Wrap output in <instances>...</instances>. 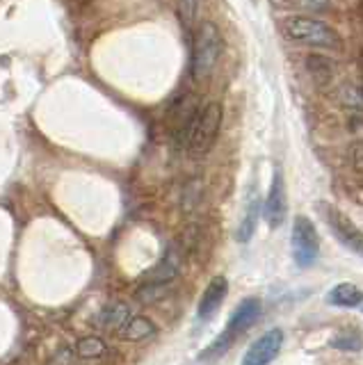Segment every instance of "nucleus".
<instances>
[{
	"label": "nucleus",
	"mask_w": 363,
	"mask_h": 365,
	"mask_svg": "<svg viewBox=\"0 0 363 365\" xmlns=\"http://www.w3.org/2000/svg\"><path fill=\"white\" fill-rule=\"evenodd\" d=\"M327 302L338 308H354L363 304V290H359L354 283H338L327 294Z\"/></svg>",
	"instance_id": "12"
},
{
	"label": "nucleus",
	"mask_w": 363,
	"mask_h": 365,
	"mask_svg": "<svg viewBox=\"0 0 363 365\" xmlns=\"http://www.w3.org/2000/svg\"><path fill=\"white\" fill-rule=\"evenodd\" d=\"M76 354L81 359H98L106 354V342L96 338V336H87V338H81L76 345Z\"/></svg>",
	"instance_id": "16"
},
{
	"label": "nucleus",
	"mask_w": 363,
	"mask_h": 365,
	"mask_svg": "<svg viewBox=\"0 0 363 365\" xmlns=\"http://www.w3.org/2000/svg\"><path fill=\"white\" fill-rule=\"evenodd\" d=\"M340 94H343V101L347 103L349 108H363V94H361V89H359V87H354V85H345Z\"/></svg>",
	"instance_id": "20"
},
{
	"label": "nucleus",
	"mask_w": 363,
	"mask_h": 365,
	"mask_svg": "<svg viewBox=\"0 0 363 365\" xmlns=\"http://www.w3.org/2000/svg\"><path fill=\"white\" fill-rule=\"evenodd\" d=\"M334 349H340V351H352L357 354L363 349V340L359 334H343V336H336L332 342H329Z\"/></svg>",
	"instance_id": "18"
},
{
	"label": "nucleus",
	"mask_w": 363,
	"mask_h": 365,
	"mask_svg": "<svg viewBox=\"0 0 363 365\" xmlns=\"http://www.w3.org/2000/svg\"><path fill=\"white\" fill-rule=\"evenodd\" d=\"M169 290V283H144L142 288L135 292V299L142 304H155L160 302Z\"/></svg>",
	"instance_id": "17"
},
{
	"label": "nucleus",
	"mask_w": 363,
	"mask_h": 365,
	"mask_svg": "<svg viewBox=\"0 0 363 365\" xmlns=\"http://www.w3.org/2000/svg\"><path fill=\"white\" fill-rule=\"evenodd\" d=\"M224 119V108L222 103L213 101L206 108L197 112L195 121H192V130H190V140H188V151L195 158H203L206 155L215 140H218L220 125Z\"/></svg>",
	"instance_id": "4"
},
{
	"label": "nucleus",
	"mask_w": 363,
	"mask_h": 365,
	"mask_svg": "<svg viewBox=\"0 0 363 365\" xmlns=\"http://www.w3.org/2000/svg\"><path fill=\"white\" fill-rule=\"evenodd\" d=\"M71 349H60L58 354H55V359H53V365H69L71 363Z\"/></svg>",
	"instance_id": "22"
},
{
	"label": "nucleus",
	"mask_w": 363,
	"mask_h": 365,
	"mask_svg": "<svg viewBox=\"0 0 363 365\" xmlns=\"http://www.w3.org/2000/svg\"><path fill=\"white\" fill-rule=\"evenodd\" d=\"M290 245H292L295 265L302 269L315 265L317 256H320V237H317V231L309 217H304V215L295 217Z\"/></svg>",
	"instance_id": "5"
},
{
	"label": "nucleus",
	"mask_w": 363,
	"mask_h": 365,
	"mask_svg": "<svg viewBox=\"0 0 363 365\" xmlns=\"http://www.w3.org/2000/svg\"><path fill=\"white\" fill-rule=\"evenodd\" d=\"M281 347H283V331L275 327L249 345L240 365H270L279 356Z\"/></svg>",
	"instance_id": "7"
},
{
	"label": "nucleus",
	"mask_w": 363,
	"mask_h": 365,
	"mask_svg": "<svg viewBox=\"0 0 363 365\" xmlns=\"http://www.w3.org/2000/svg\"><path fill=\"white\" fill-rule=\"evenodd\" d=\"M155 334V324L151 322L149 317H144V315H133L126 327H123L119 331V338L121 340H128V342H138V340H144V338H149Z\"/></svg>",
	"instance_id": "13"
},
{
	"label": "nucleus",
	"mask_w": 363,
	"mask_h": 365,
	"mask_svg": "<svg viewBox=\"0 0 363 365\" xmlns=\"http://www.w3.org/2000/svg\"><path fill=\"white\" fill-rule=\"evenodd\" d=\"M131 306L123 302H110L101 308V313L96 315V327L108 331V334H119L131 319Z\"/></svg>",
	"instance_id": "10"
},
{
	"label": "nucleus",
	"mask_w": 363,
	"mask_h": 365,
	"mask_svg": "<svg viewBox=\"0 0 363 365\" xmlns=\"http://www.w3.org/2000/svg\"><path fill=\"white\" fill-rule=\"evenodd\" d=\"M352 160H354V167L363 171V144H357L352 148Z\"/></svg>",
	"instance_id": "23"
},
{
	"label": "nucleus",
	"mask_w": 363,
	"mask_h": 365,
	"mask_svg": "<svg viewBox=\"0 0 363 365\" xmlns=\"http://www.w3.org/2000/svg\"><path fill=\"white\" fill-rule=\"evenodd\" d=\"M260 311H263V306H260L258 297H247V299H242L240 306H237L233 311V315L229 317V324H226V329L218 338H215V342L210 347H206L199 354V359L201 361H213L215 356H222L224 351H229L233 342L240 338L245 331H249L256 324V319L260 317Z\"/></svg>",
	"instance_id": "1"
},
{
	"label": "nucleus",
	"mask_w": 363,
	"mask_h": 365,
	"mask_svg": "<svg viewBox=\"0 0 363 365\" xmlns=\"http://www.w3.org/2000/svg\"><path fill=\"white\" fill-rule=\"evenodd\" d=\"M320 210H322L327 226L332 228V233L336 235L338 242L343 245L345 249H349L352 254H357V256L363 258V231H361V228L352 220H347V217L340 210L332 208V205L322 203Z\"/></svg>",
	"instance_id": "6"
},
{
	"label": "nucleus",
	"mask_w": 363,
	"mask_h": 365,
	"mask_svg": "<svg viewBox=\"0 0 363 365\" xmlns=\"http://www.w3.org/2000/svg\"><path fill=\"white\" fill-rule=\"evenodd\" d=\"M297 5L304 9H311V11H324L329 0H297Z\"/></svg>",
	"instance_id": "21"
},
{
	"label": "nucleus",
	"mask_w": 363,
	"mask_h": 365,
	"mask_svg": "<svg viewBox=\"0 0 363 365\" xmlns=\"http://www.w3.org/2000/svg\"><path fill=\"white\" fill-rule=\"evenodd\" d=\"M226 294H229V281H226L224 277H213L210 283L206 285V290H203L201 299H199L197 317L210 319L215 313L220 311V306L226 299Z\"/></svg>",
	"instance_id": "9"
},
{
	"label": "nucleus",
	"mask_w": 363,
	"mask_h": 365,
	"mask_svg": "<svg viewBox=\"0 0 363 365\" xmlns=\"http://www.w3.org/2000/svg\"><path fill=\"white\" fill-rule=\"evenodd\" d=\"M222 32L218 30L213 21H203L197 34H195V43H192V78L201 83L206 80L222 55Z\"/></svg>",
	"instance_id": "3"
},
{
	"label": "nucleus",
	"mask_w": 363,
	"mask_h": 365,
	"mask_svg": "<svg viewBox=\"0 0 363 365\" xmlns=\"http://www.w3.org/2000/svg\"><path fill=\"white\" fill-rule=\"evenodd\" d=\"M281 30L286 34V39L292 43L313 46V48H329V51L340 48L338 32L313 16H288L283 19Z\"/></svg>",
	"instance_id": "2"
},
{
	"label": "nucleus",
	"mask_w": 363,
	"mask_h": 365,
	"mask_svg": "<svg viewBox=\"0 0 363 365\" xmlns=\"http://www.w3.org/2000/svg\"><path fill=\"white\" fill-rule=\"evenodd\" d=\"M258 215H260V199L254 190H249V197H247V205H245V215L240 220V226H237V233L235 240L237 242H249L256 233V226H258Z\"/></svg>",
	"instance_id": "11"
},
{
	"label": "nucleus",
	"mask_w": 363,
	"mask_h": 365,
	"mask_svg": "<svg viewBox=\"0 0 363 365\" xmlns=\"http://www.w3.org/2000/svg\"><path fill=\"white\" fill-rule=\"evenodd\" d=\"M288 215V197H286V180H283L281 169L275 171L272 176V185L267 192V199L263 205V217L270 228H279L283 222H286Z\"/></svg>",
	"instance_id": "8"
},
{
	"label": "nucleus",
	"mask_w": 363,
	"mask_h": 365,
	"mask_svg": "<svg viewBox=\"0 0 363 365\" xmlns=\"http://www.w3.org/2000/svg\"><path fill=\"white\" fill-rule=\"evenodd\" d=\"M176 5H178V16L183 21V26H192L197 19L199 0H176Z\"/></svg>",
	"instance_id": "19"
},
{
	"label": "nucleus",
	"mask_w": 363,
	"mask_h": 365,
	"mask_svg": "<svg viewBox=\"0 0 363 365\" xmlns=\"http://www.w3.org/2000/svg\"><path fill=\"white\" fill-rule=\"evenodd\" d=\"M361 311H363V308H361Z\"/></svg>",
	"instance_id": "24"
},
{
	"label": "nucleus",
	"mask_w": 363,
	"mask_h": 365,
	"mask_svg": "<svg viewBox=\"0 0 363 365\" xmlns=\"http://www.w3.org/2000/svg\"><path fill=\"white\" fill-rule=\"evenodd\" d=\"M306 71L311 73L315 85L324 87V85L332 83V78H334V62L324 55L311 53L309 57H306Z\"/></svg>",
	"instance_id": "14"
},
{
	"label": "nucleus",
	"mask_w": 363,
	"mask_h": 365,
	"mask_svg": "<svg viewBox=\"0 0 363 365\" xmlns=\"http://www.w3.org/2000/svg\"><path fill=\"white\" fill-rule=\"evenodd\" d=\"M178 274V267H176V260L172 258H165L160 260L153 269H149L144 274V283H172Z\"/></svg>",
	"instance_id": "15"
}]
</instances>
